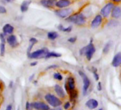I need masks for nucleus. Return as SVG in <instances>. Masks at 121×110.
<instances>
[{
	"instance_id": "nucleus-36",
	"label": "nucleus",
	"mask_w": 121,
	"mask_h": 110,
	"mask_svg": "<svg viewBox=\"0 0 121 110\" xmlns=\"http://www.w3.org/2000/svg\"><path fill=\"white\" fill-rule=\"evenodd\" d=\"M37 64H38V63L36 61H35V62H33V63H30V66H35Z\"/></svg>"
},
{
	"instance_id": "nucleus-20",
	"label": "nucleus",
	"mask_w": 121,
	"mask_h": 110,
	"mask_svg": "<svg viewBox=\"0 0 121 110\" xmlns=\"http://www.w3.org/2000/svg\"><path fill=\"white\" fill-rule=\"evenodd\" d=\"M61 54L60 53H56V52H48L45 56V58H60L61 57Z\"/></svg>"
},
{
	"instance_id": "nucleus-27",
	"label": "nucleus",
	"mask_w": 121,
	"mask_h": 110,
	"mask_svg": "<svg viewBox=\"0 0 121 110\" xmlns=\"http://www.w3.org/2000/svg\"><path fill=\"white\" fill-rule=\"evenodd\" d=\"M72 26H67V27H62V30H61V31H63V32H66V33H69V32H71L72 31Z\"/></svg>"
},
{
	"instance_id": "nucleus-28",
	"label": "nucleus",
	"mask_w": 121,
	"mask_h": 110,
	"mask_svg": "<svg viewBox=\"0 0 121 110\" xmlns=\"http://www.w3.org/2000/svg\"><path fill=\"white\" fill-rule=\"evenodd\" d=\"M33 106L32 103H30L29 102H27L26 104V110H33Z\"/></svg>"
},
{
	"instance_id": "nucleus-33",
	"label": "nucleus",
	"mask_w": 121,
	"mask_h": 110,
	"mask_svg": "<svg viewBox=\"0 0 121 110\" xmlns=\"http://www.w3.org/2000/svg\"><path fill=\"white\" fill-rule=\"evenodd\" d=\"M29 42H30V43H33V44L35 45V43H38V40L36 38H30Z\"/></svg>"
},
{
	"instance_id": "nucleus-23",
	"label": "nucleus",
	"mask_w": 121,
	"mask_h": 110,
	"mask_svg": "<svg viewBox=\"0 0 121 110\" xmlns=\"http://www.w3.org/2000/svg\"><path fill=\"white\" fill-rule=\"evenodd\" d=\"M111 44H112V43H111V41H109V42H108V43L104 46V49H103V53H104L106 54V53H108V51H109V50H110V49H111Z\"/></svg>"
},
{
	"instance_id": "nucleus-40",
	"label": "nucleus",
	"mask_w": 121,
	"mask_h": 110,
	"mask_svg": "<svg viewBox=\"0 0 121 110\" xmlns=\"http://www.w3.org/2000/svg\"><path fill=\"white\" fill-rule=\"evenodd\" d=\"M33 77H34V75H31V77H30L29 80H30H30H33Z\"/></svg>"
},
{
	"instance_id": "nucleus-9",
	"label": "nucleus",
	"mask_w": 121,
	"mask_h": 110,
	"mask_svg": "<svg viewBox=\"0 0 121 110\" xmlns=\"http://www.w3.org/2000/svg\"><path fill=\"white\" fill-rule=\"evenodd\" d=\"M32 106L36 110H50L49 106L43 102H34L32 103Z\"/></svg>"
},
{
	"instance_id": "nucleus-24",
	"label": "nucleus",
	"mask_w": 121,
	"mask_h": 110,
	"mask_svg": "<svg viewBox=\"0 0 121 110\" xmlns=\"http://www.w3.org/2000/svg\"><path fill=\"white\" fill-rule=\"evenodd\" d=\"M69 96L70 97L74 100V99H76L78 96V92L77 90H72V91H69Z\"/></svg>"
},
{
	"instance_id": "nucleus-41",
	"label": "nucleus",
	"mask_w": 121,
	"mask_h": 110,
	"mask_svg": "<svg viewBox=\"0 0 121 110\" xmlns=\"http://www.w3.org/2000/svg\"><path fill=\"white\" fill-rule=\"evenodd\" d=\"M5 1H6V2H11V1H13V0H4Z\"/></svg>"
},
{
	"instance_id": "nucleus-32",
	"label": "nucleus",
	"mask_w": 121,
	"mask_h": 110,
	"mask_svg": "<svg viewBox=\"0 0 121 110\" xmlns=\"http://www.w3.org/2000/svg\"><path fill=\"white\" fill-rule=\"evenodd\" d=\"M76 41H77V37H71V38H68V42L72 43H75Z\"/></svg>"
},
{
	"instance_id": "nucleus-15",
	"label": "nucleus",
	"mask_w": 121,
	"mask_h": 110,
	"mask_svg": "<svg viewBox=\"0 0 121 110\" xmlns=\"http://www.w3.org/2000/svg\"><path fill=\"white\" fill-rule=\"evenodd\" d=\"M86 106L89 109V110H94L98 107L99 106V102L96 100L95 99H90L86 102Z\"/></svg>"
},
{
	"instance_id": "nucleus-19",
	"label": "nucleus",
	"mask_w": 121,
	"mask_h": 110,
	"mask_svg": "<svg viewBox=\"0 0 121 110\" xmlns=\"http://www.w3.org/2000/svg\"><path fill=\"white\" fill-rule=\"evenodd\" d=\"M31 3V1L30 0H25L22 2V4H21V6H20V9H21V11L23 12V13H25L28 11V7H29V5Z\"/></svg>"
},
{
	"instance_id": "nucleus-3",
	"label": "nucleus",
	"mask_w": 121,
	"mask_h": 110,
	"mask_svg": "<svg viewBox=\"0 0 121 110\" xmlns=\"http://www.w3.org/2000/svg\"><path fill=\"white\" fill-rule=\"evenodd\" d=\"M45 100L50 106L53 107H60L62 104V101L58 97L52 94H46L45 95Z\"/></svg>"
},
{
	"instance_id": "nucleus-34",
	"label": "nucleus",
	"mask_w": 121,
	"mask_h": 110,
	"mask_svg": "<svg viewBox=\"0 0 121 110\" xmlns=\"http://www.w3.org/2000/svg\"><path fill=\"white\" fill-rule=\"evenodd\" d=\"M58 68V65H50V66L47 67V68H46V70L54 69V68Z\"/></svg>"
},
{
	"instance_id": "nucleus-43",
	"label": "nucleus",
	"mask_w": 121,
	"mask_h": 110,
	"mask_svg": "<svg viewBox=\"0 0 121 110\" xmlns=\"http://www.w3.org/2000/svg\"><path fill=\"white\" fill-rule=\"evenodd\" d=\"M103 110L102 109H100V110Z\"/></svg>"
},
{
	"instance_id": "nucleus-37",
	"label": "nucleus",
	"mask_w": 121,
	"mask_h": 110,
	"mask_svg": "<svg viewBox=\"0 0 121 110\" xmlns=\"http://www.w3.org/2000/svg\"><path fill=\"white\" fill-rule=\"evenodd\" d=\"M11 109H12V106L11 105H8L7 107H6V110H11Z\"/></svg>"
},
{
	"instance_id": "nucleus-22",
	"label": "nucleus",
	"mask_w": 121,
	"mask_h": 110,
	"mask_svg": "<svg viewBox=\"0 0 121 110\" xmlns=\"http://www.w3.org/2000/svg\"><path fill=\"white\" fill-rule=\"evenodd\" d=\"M107 25L108 27H116L119 25V21L117 19H112L108 21Z\"/></svg>"
},
{
	"instance_id": "nucleus-5",
	"label": "nucleus",
	"mask_w": 121,
	"mask_h": 110,
	"mask_svg": "<svg viewBox=\"0 0 121 110\" xmlns=\"http://www.w3.org/2000/svg\"><path fill=\"white\" fill-rule=\"evenodd\" d=\"M55 14L62 18H67L68 16L72 14L73 13V9L71 8H64V9H60L55 11Z\"/></svg>"
},
{
	"instance_id": "nucleus-13",
	"label": "nucleus",
	"mask_w": 121,
	"mask_h": 110,
	"mask_svg": "<svg viewBox=\"0 0 121 110\" xmlns=\"http://www.w3.org/2000/svg\"><path fill=\"white\" fill-rule=\"evenodd\" d=\"M57 0H40V3L42 6H43L45 8H52L55 6Z\"/></svg>"
},
{
	"instance_id": "nucleus-12",
	"label": "nucleus",
	"mask_w": 121,
	"mask_h": 110,
	"mask_svg": "<svg viewBox=\"0 0 121 110\" xmlns=\"http://www.w3.org/2000/svg\"><path fill=\"white\" fill-rule=\"evenodd\" d=\"M111 17L115 19H118L121 16V9L119 6H114L111 12Z\"/></svg>"
},
{
	"instance_id": "nucleus-16",
	"label": "nucleus",
	"mask_w": 121,
	"mask_h": 110,
	"mask_svg": "<svg viewBox=\"0 0 121 110\" xmlns=\"http://www.w3.org/2000/svg\"><path fill=\"white\" fill-rule=\"evenodd\" d=\"M66 84L68 92L75 90V80L73 77H69L67 79V82Z\"/></svg>"
},
{
	"instance_id": "nucleus-7",
	"label": "nucleus",
	"mask_w": 121,
	"mask_h": 110,
	"mask_svg": "<svg viewBox=\"0 0 121 110\" xmlns=\"http://www.w3.org/2000/svg\"><path fill=\"white\" fill-rule=\"evenodd\" d=\"M79 75L81 76V78H82L83 80V83H84V87H83V94L84 95H86L87 93V91L89 88V86H90V84H91V82H90V80L89 79V78L87 77V75L82 71H79Z\"/></svg>"
},
{
	"instance_id": "nucleus-38",
	"label": "nucleus",
	"mask_w": 121,
	"mask_h": 110,
	"mask_svg": "<svg viewBox=\"0 0 121 110\" xmlns=\"http://www.w3.org/2000/svg\"><path fill=\"white\" fill-rule=\"evenodd\" d=\"M112 1H113V3H120L121 1V0H112Z\"/></svg>"
},
{
	"instance_id": "nucleus-8",
	"label": "nucleus",
	"mask_w": 121,
	"mask_h": 110,
	"mask_svg": "<svg viewBox=\"0 0 121 110\" xmlns=\"http://www.w3.org/2000/svg\"><path fill=\"white\" fill-rule=\"evenodd\" d=\"M103 17L100 15V14H97L91 21V27L92 28H96L98 27H99L103 21Z\"/></svg>"
},
{
	"instance_id": "nucleus-18",
	"label": "nucleus",
	"mask_w": 121,
	"mask_h": 110,
	"mask_svg": "<svg viewBox=\"0 0 121 110\" xmlns=\"http://www.w3.org/2000/svg\"><path fill=\"white\" fill-rule=\"evenodd\" d=\"M55 91L59 97H60V98H65V92L63 88L60 85H56L55 86Z\"/></svg>"
},
{
	"instance_id": "nucleus-17",
	"label": "nucleus",
	"mask_w": 121,
	"mask_h": 110,
	"mask_svg": "<svg viewBox=\"0 0 121 110\" xmlns=\"http://www.w3.org/2000/svg\"><path fill=\"white\" fill-rule=\"evenodd\" d=\"M121 64V53L119 52L115 55L112 61V65L115 68H118Z\"/></svg>"
},
{
	"instance_id": "nucleus-39",
	"label": "nucleus",
	"mask_w": 121,
	"mask_h": 110,
	"mask_svg": "<svg viewBox=\"0 0 121 110\" xmlns=\"http://www.w3.org/2000/svg\"><path fill=\"white\" fill-rule=\"evenodd\" d=\"M53 110H62V109L61 107H57L55 108Z\"/></svg>"
},
{
	"instance_id": "nucleus-29",
	"label": "nucleus",
	"mask_w": 121,
	"mask_h": 110,
	"mask_svg": "<svg viewBox=\"0 0 121 110\" xmlns=\"http://www.w3.org/2000/svg\"><path fill=\"white\" fill-rule=\"evenodd\" d=\"M5 36H6V35H5L4 33H0V40H1V43H5V41H6Z\"/></svg>"
},
{
	"instance_id": "nucleus-1",
	"label": "nucleus",
	"mask_w": 121,
	"mask_h": 110,
	"mask_svg": "<svg viewBox=\"0 0 121 110\" xmlns=\"http://www.w3.org/2000/svg\"><path fill=\"white\" fill-rule=\"evenodd\" d=\"M66 21L77 26H83L86 23V16L83 13H77L70 15L66 18Z\"/></svg>"
},
{
	"instance_id": "nucleus-30",
	"label": "nucleus",
	"mask_w": 121,
	"mask_h": 110,
	"mask_svg": "<svg viewBox=\"0 0 121 110\" xmlns=\"http://www.w3.org/2000/svg\"><path fill=\"white\" fill-rule=\"evenodd\" d=\"M6 8L2 6V5H0V14H6Z\"/></svg>"
},
{
	"instance_id": "nucleus-2",
	"label": "nucleus",
	"mask_w": 121,
	"mask_h": 110,
	"mask_svg": "<svg viewBox=\"0 0 121 110\" xmlns=\"http://www.w3.org/2000/svg\"><path fill=\"white\" fill-rule=\"evenodd\" d=\"M95 52H96V48H95L94 45L93 44V39L92 38L91 39L90 43L87 46H84V48H82L79 50L80 55H85L88 60H91V58H93V55H94Z\"/></svg>"
},
{
	"instance_id": "nucleus-6",
	"label": "nucleus",
	"mask_w": 121,
	"mask_h": 110,
	"mask_svg": "<svg viewBox=\"0 0 121 110\" xmlns=\"http://www.w3.org/2000/svg\"><path fill=\"white\" fill-rule=\"evenodd\" d=\"M114 4L113 2H108L104 6H103V8H101V11H100V15L103 17V18H108L111 12L112 9L114 6Z\"/></svg>"
},
{
	"instance_id": "nucleus-35",
	"label": "nucleus",
	"mask_w": 121,
	"mask_h": 110,
	"mask_svg": "<svg viewBox=\"0 0 121 110\" xmlns=\"http://www.w3.org/2000/svg\"><path fill=\"white\" fill-rule=\"evenodd\" d=\"M97 88H98V90H99V91H101V89H102V87H101V83L100 82L98 83V87H97Z\"/></svg>"
},
{
	"instance_id": "nucleus-26",
	"label": "nucleus",
	"mask_w": 121,
	"mask_h": 110,
	"mask_svg": "<svg viewBox=\"0 0 121 110\" xmlns=\"http://www.w3.org/2000/svg\"><path fill=\"white\" fill-rule=\"evenodd\" d=\"M54 78L57 80H59V81H61L62 80V75L60 73H55L53 75Z\"/></svg>"
},
{
	"instance_id": "nucleus-11",
	"label": "nucleus",
	"mask_w": 121,
	"mask_h": 110,
	"mask_svg": "<svg viewBox=\"0 0 121 110\" xmlns=\"http://www.w3.org/2000/svg\"><path fill=\"white\" fill-rule=\"evenodd\" d=\"M72 4L71 0H57L55 3V6L60 9H64L68 7Z\"/></svg>"
},
{
	"instance_id": "nucleus-31",
	"label": "nucleus",
	"mask_w": 121,
	"mask_h": 110,
	"mask_svg": "<svg viewBox=\"0 0 121 110\" xmlns=\"http://www.w3.org/2000/svg\"><path fill=\"white\" fill-rule=\"evenodd\" d=\"M70 107H71V104H70L69 102H67L65 103V105H64V108H65V110H69V109L70 108Z\"/></svg>"
},
{
	"instance_id": "nucleus-42",
	"label": "nucleus",
	"mask_w": 121,
	"mask_h": 110,
	"mask_svg": "<svg viewBox=\"0 0 121 110\" xmlns=\"http://www.w3.org/2000/svg\"><path fill=\"white\" fill-rule=\"evenodd\" d=\"M0 89H1V83H0Z\"/></svg>"
},
{
	"instance_id": "nucleus-21",
	"label": "nucleus",
	"mask_w": 121,
	"mask_h": 110,
	"mask_svg": "<svg viewBox=\"0 0 121 110\" xmlns=\"http://www.w3.org/2000/svg\"><path fill=\"white\" fill-rule=\"evenodd\" d=\"M58 36H59V34L56 31H50L48 33V38L50 40H52V41L55 40L56 38H58Z\"/></svg>"
},
{
	"instance_id": "nucleus-4",
	"label": "nucleus",
	"mask_w": 121,
	"mask_h": 110,
	"mask_svg": "<svg viewBox=\"0 0 121 110\" xmlns=\"http://www.w3.org/2000/svg\"><path fill=\"white\" fill-rule=\"evenodd\" d=\"M49 52L48 49L46 48H43L39 50H37L34 52L28 53V57L30 59H38L41 58H45V55Z\"/></svg>"
},
{
	"instance_id": "nucleus-14",
	"label": "nucleus",
	"mask_w": 121,
	"mask_h": 110,
	"mask_svg": "<svg viewBox=\"0 0 121 110\" xmlns=\"http://www.w3.org/2000/svg\"><path fill=\"white\" fill-rule=\"evenodd\" d=\"M2 31H3V33H4L5 35H8V34L11 35L14 31V27L9 23H6L3 26Z\"/></svg>"
},
{
	"instance_id": "nucleus-10",
	"label": "nucleus",
	"mask_w": 121,
	"mask_h": 110,
	"mask_svg": "<svg viewBox=\"0 0 121 110\" xmlns=\"http://www.w3.org/2000/svg\"><path fill=\"white\" fill-rule=\"evenodd\" d=\"M6 41L9 43V45L11 47H12V48H16L18 45V43L16 36L15 35H13V34L9 35L6 38Z\"/></svg>"
},
{
	"instance_id": "nucleus-25",
	"label": "nucleus",
	"mask_w": 121,
	"mask_h": 110,
	"mask_svg": "<svg viewBox=\"0 0 121 110\" xmlns=\"http://www.w3.org/2000/svg\"><path fill=\"white\" fill-rule=\"evenodd\" d=\"M5 53V44L1 43L0 44V55L1 56H4Z\"/></svg>"
}]
</instances>
